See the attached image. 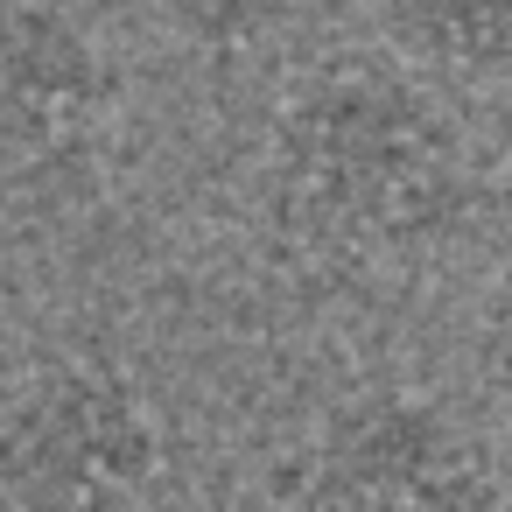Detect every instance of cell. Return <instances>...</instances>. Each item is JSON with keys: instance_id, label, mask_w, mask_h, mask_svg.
Wrapping results in <instances>:
<instances>
[{"instance_id": "5b68a950", "label": "cell", "mask_w": 512, "mask_h": 512, "mask_svg": "<svg viewBox=\"0 0 512 512\" xmlns=\"http://www.w3.org/2000/svg\"><path fill=\"white\" fill-rule=\"evenodd\" d=\"M393 57L463 85L512 78V0H372Z\"/></svg>"}, {"instance_id": "277c9868", "label": "cell", "mask_w": 512, "mask_h": 512, "mask_svg": "<svg viewBox=\"0 0 512 512\" xmlns=\"http://www.w3.org/2000/svg\"><path fill=\"white\" fill-rule=\"evenodd\" d=\"M120 120V71L57 0H0V204L92 183Z\"/></svg>"}, {"instance_id": "7a4b0ae2", "label": "cell", "mask_w": 512, "mask_h": 512, "mask_svg": "<svg viewBox=\"0 0 512 512\" xmlns=\"http://www.w3.org/2000/svg\"><path fill=\"white\" fill-rule=\"evenodd\" d=\"M0 512H176L155 400L106 358H57L0 400Z\"/></svg>"}, {"instance_id": "8992f818", "label": "cell", "mask_w": 512, "mask_h": 512, "mask_svg": "<svg viewBox=\"0 0 512 512\" xmlns=\"http://www.w3.org/2000/svg\"><path fill=\"white\" fill-rule=\"evenodd\" d=\"M477 379L512 414V246L498 253V267L484 281V302H477Z\"/></svg>"}, {"instance_id": "3957f363", "label": "cell", "mask_w": 512, "mask_h": 512, "mask_svg": "<svg viewBox=\"0 0 512 512\" xmlns=\"http://www.w3.org/2000/svg\"><path fill=\"white\" fill-rule=\"evenodd\" d=\"M281 512H505V470L477 421L421 386L337 400L281 470Z\"/></svg>"}, {"instance_id": "6da1fadb", "label": "cell", "mask_w": 512, "mask_h": 512, "mask_svg": "<svg viewBox=\"0 0 512 512\" xmlns=\"http://www.w3.org/2000/svg\"><path fill=\"white\" fill-rule=\"evenodd\" d=\"M267 204L316 253L400 260L470 225L477 155L407 57H330L274 106Z\"/></svg>"}]
</instances>
